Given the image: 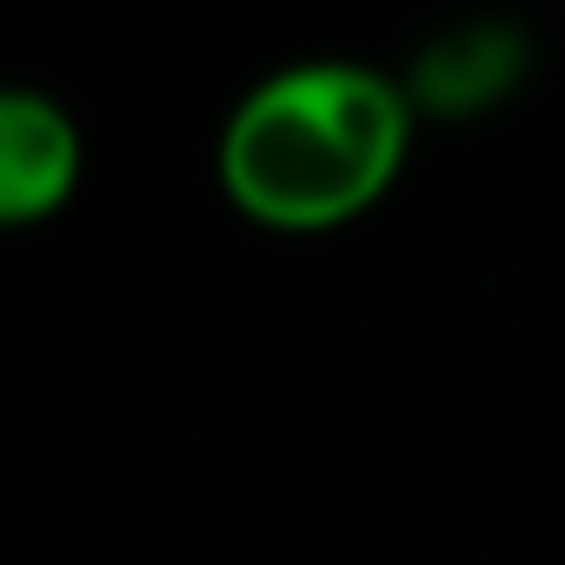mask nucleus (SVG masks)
Returning a JSON list of instances; mask_svg holds the SVG:
<instances>
[{
  "label": "nucleus",
  "instance_id": "2",
  "mask_svg": "<svg viewBox=\"0 0 565 565\" xmlns=\"http://www.w3.org/2000/svg\"><path fill=\"white\" fill-rule=\"evenodd\" d=\"M81 186V127L34 87H0V233L54 220Z\"/></svg>",
  "mask_w": 565,
  "mask_h": 565
},
{
  "label": "nucleus",
  "instance_id": "1",
  "mask_svg": "<svg viewBox=\"0 0 565 565\" xmlns=\"http://www.w3.org/2000/svg\"><path fill=\"white\" fill-rule=\"evenodd\" d=\"M413 94L353 61H307L259 81L220 134L226 200L273 233L360 220L406 167Z\"/></svg>",
  "mask_w": 565,
  "mask_h": 565
},
{
  "label": "nucleus",
  "instance_id": "3",
  "mask_svg": "<svg viewBox=\"0 0 565 565\" xmlns=\"http://www.w3.org/2000/svg\"><path fill=\"white\" fill-rule=\"evenodd\" d=\"M512 67H519V47H512L499 28H472V34H459V41H446V47L426 54V67H419V100L439 107V114L486 107V100L505 87Z\"/></svg>",
  "mask_w": 565,
  "mask_h": 565
}]
</instances>
